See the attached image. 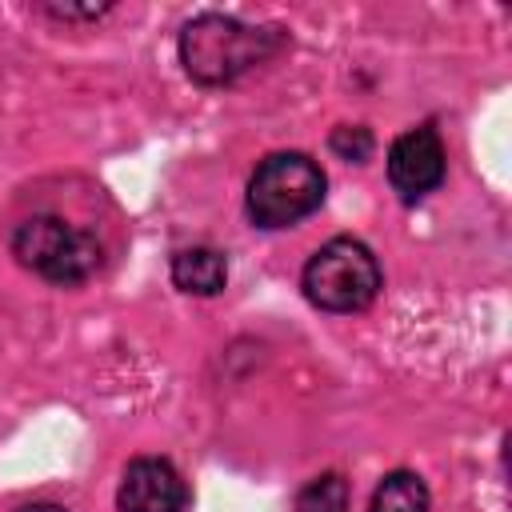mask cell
<instances>
[{"label": "cell", "mask_w": 512, "mask_h": 512, "mask_svg": "<svg viewBox=\"0 0 512 512\" xmlns=\"http://www.w3.org/2000/svg\"><path fill=\"white\" fill-rule=\"evenodd\" d=\"M276 48H280V36H276V32L240 24V20L220 16V12H204V16L188 20L184 32H180V60H184V72H188L196 84H208V88L232 84V80L244 76L248 68L264 64Z\"/></svg>", "instance_id": "6da1fadb"}, {"label": "cell", "mask_w": 512, "mask_h": 512, "mask_svg": "<svg viewBox=\"0 0 512 512\" xmlns=\"http://www.w3.org/2000/svg\"><path fill=\"white\" fill-rule=\"evenodd\" d=\"M324 200V172L304 152H276L260 160L248 180V216L260 228H292Z\"/></svg>", "instance_id": "7a4b0ae2"}, {"label": "cell", "mask_w": 512, "mask_h": 512, "mask_svg": "<svg viewBox=\"0 0 512 512\" xmlns=\"http://www.w3.org/2000/svg\"><path fill=\"white\" fill-rule=\"evenodd\" d=\"M380 292V264L352 236L328 240L304 264V296L324 312H360Z\"/></svg>", "instance_id": "3957f363"}, {"label": "cell", "mask_w": 512, "mask_h": 512, "mask_svg": "<svg viewBox=\"0 0 512 512\" xmlns=\"http://www.w3.org/2000/svg\"><path fill=\"white\" fill-rule=\"evenodd\" d=\"M12 252L24 268L52 284H80L100 264V244L60 216H28L12 232Z\"/></svg>", "instance_id": "277c9868"}, {"label": "cell", "mask_w": 512, "mask_h": 512, "mask_svg": "<svg viewBox=\"0 0 512 512\" xmlns=\"http://www.w3.org/2000/svg\"><path fill=\"white\" fill-rule=\"evenodd\" d=\"M388 180L404 200L428 196L444 180V144L432 128H412L388 148Z\"/></svg>", "instance_id": "5b68a950"}, {"label": "cell", "mask_w": 512, "mask_h": 512, "mask_svg": "<svg viewBox=\"0 0 512 512\" xmlns=\"http://www.w3.org/2000/svg\"><path fill=\"white\" fill-rule=\"evenodd\" d=\"M116 504H120V512H184L188 488L168 460L144 456V460L128 464Z\"/></svg>", "instance_id": "8992f818"}, {"label": "cell", "mask_w": 512, "mask_h": 512, "mask_svg": "<svg viewBox=\"0 0 512 512\" xmlns=\"http://www.w3.org/2000/svg\"><path fill=\"white\" fill-rule=\"evenodd\" d=\"M172 280L180 292H192V296H216L228 280V264L216 248H184L176 252L172 260Z\"/></svg>", "instance_id": "52a82bcc"}, {"label": "cell", "mask_w": 512, "mask_h": 512, "mask_svg": "<svg viewBox=\"0 0 512 512\" xmlns=\"http://www.w3.org/2000/svg\"><path fill=\"white\" fill-rule=\"evenodd\" d=\"M368 512H428V488L416 472H388L372 492Z\"/></svg>", "instance_id": "ba28073f"}, {"label": "cell", "mask_w": 512, "mask_h": 512, "mask_svg": "<svg viewBox=\"0 0 512 512\" xmlns=\"http://www.w3.org/2000/svg\"><path fill=\"white\" fill-rule=\"evenodd\" d=\"M296 512H348V480L340 472L308 480L296 496Z\"/></svg>", "instance_id": "9c48e42d"}, {"label": "cell", "mask_w": 512, "mask_h": 512, "mask_svg": "<svg viewBox=\"0 0 512 512\" xmlns=\"http://www.w3.org/2000/svg\"><path fill=\"white\" fill-rule=\"evenodd\" d=\"M332 152L340 160H352V164H364L372 156V132L364 124H340L332 132Z\"/></svg>", "instance_id": "30bf717a"}, {"label": "cell", "mask_w": 512, "mask_h": 512, "mask_svg": "<svg viewBox=\"0 0 512 512\" xmlns=\"http://www.w3.org/2000/svg\"><path fill=\"white\" fill-rule=\"evenodd\" d=\"M52 16H60V20H96V16H104L108 12V4H96V8H48Z\"/></svg>", "instance_id": "8fae6325"}, {"label": "cell", "mask_w": 512, "mask_h": 512, "mask_svg": "<svg viewBox=\"0 0 512 512\" xmlns=\"http://www.w3.org/2000/svg\"><path fill=\"white\" fill-rule=\"evenodd\" d=\"M20 512H64V508H56V504H28V508H20Z\"/></svg>", "instance_id": "7c38bea8"}]
</instances>
